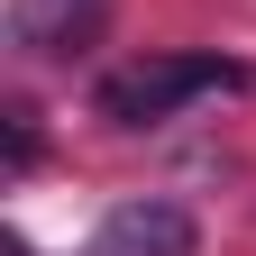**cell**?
I'll use <instances>...</instances> for the list:
<instances>
[{
    "label": "cell",
    "mask_w": 256,
    "mask_h": 256,
    "mask_svg": "<svg viewBox=\"0 0 256 256\" xmlns=\"http://www.w3.org/2000/svg\"><path fill=\"white\" fill-rule=\"evenodd\" d=\"M247 74L220 55H146V64H119L101 82V119L110 128H146V119H174L183 101H202V92H238Z\"/></svg>",
    "instance_id": "obj_1"
},
{
    "label": "cell",
    "mask_w": 256,
    "mask_h": 256,
    "mask_svg": "<svg viewBox=\"0 0 256 256\" xmlns=\"http://www.w3.org/2000/svg\"><path fill=\"white\" fill-rule=\"evenodd\" d=\"M202 229H192V210L165 202V192H138V202H110L101 229L82 238V256H192Z\"/></svg>",
    "instance_id": "obj_2"
},
{
    "label": "cell",
    "mask_w": 256,
    "mask_h": 256,
    "mask_svg": "<svg viewBox=\"0 0 256 256\" xmlns=\"http://www.w3.org/2000/svg\"><path fill=\"white\" fill-rule=\"evenodd\" d=\"M101 10H110V0H18V46L74 55V46L101 37Z\"/></svg>",
    "instance_id": "obj_3"
},
{
    "label": "cell",
    "mask_w": 256,
    "mask_h": 256,
    "mask_svg": "<svg viewBox=\"0 0 256 256\" xmlns=\"http://www.w3.org/2000/svg\"><path fill=\"white\" fill-rule=\"evenodd\" d=\"M37 156V128H28V110H10V165H28Z\"/></svg>",
    "instance_id": "obj_4"
},
{
    "label": "cell",
    "mask_w": 256,
    "mask_h": 256,
    "mask_svg": "<svg viewBox=\"0 0 256 256\" xmlns=\"http://www.w3.org/2000/svg\"><path fill=\"white\" fill-rule=\"evenodd\" d=\"M0 256H37V247H28V238H10V247H0Z\"/></svg>",
    "instance_id": "obj_5"
}]
</instances>
